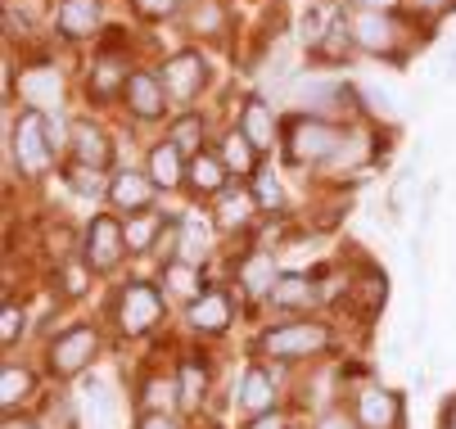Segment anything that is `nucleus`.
I'll return each instance as SVG.
<instances>
[{
	"mask_svg": "<svg viewBox=\"0 0 456 429\" xmlns=\"http://www.w3.org/2000/svg\"><path fill=\"white\" fill-rule=\"evenodd\" d=\"M330 326L321 321H285V326H272L263 330V339H257V352H267L276 361H298V357H316L330 348Z\"/></svg>",
	"mask_w": 456,
	"mask_h": 429,
	"instance_id": "f257e3e1",
	"label": "nucleus"
},
{
	"mask_svg": "<svg viewBox=\"0 0 456 429\" xmlns=\"http://www.w3.org/2000/svg\"><path fill=\"white\" fill-rule=\"evenodd\" d=\"M113 317H118V330L126 339H141V335H150L163 321V294L150 280L122 285V294L113 298Z\"/></svg>",
	"mask_w": 456,
	"mask_h": 429,
	"instance_id": "f03ea898",
	"label": "nucleus"
},
{
	"mask_svg": "<svg viewBox=\"0 0 456 429\" xmlns=\"http://www.w3.org/2000/svg\"><path fill=\"white\" fill-rule=\"evenodd\" d=\"M95 348H100V339H95V330L91 326H73V330H63L59 339H50V348H45V366H50V376L54 380H73V376H82L86 366H91V357H95Z\"/></svg>",
	"mask_w": 456,
	"mask_h": 429,
	"instance_id": "7ed1b4c3",
	"label": "nucleus"
},
{
	"mask_svg": "<svg viewBox=\"0 0 456 429\" xmlns=\"http://www.w3.org/2000/svg\"><path fill=\"white\" fill-rule=\"evenodd\" d=\"M294 163H321V158H335L344 150V132L330 127L321 117H298L289 122V141H285Z\"/></svg>",
	"mask_w": 456,
	"mask_h": 429,
	"instance_id": "20e7f679",
	"label": "nucleus"
},
{
	"mask_svg": "<svg viewBox=\"0 0 456 429\" xmlns=\"http://www.w3.org/2000/svg\"><path fill=\"white\" fill-rule=\"evenodd\" d=\"M14 158H19V172L23 176H41L50 167V122L41 117V109H28L19 117V127H14Z\"/></svg>",
	"mask_w": 456,
	"mask_h": 429,
	"instance_id": "39448f33",
	"label": "nucleus"
},
{
	"mask_svg": "<svg viewBox=\"0 0 456 429\" xmlns=\"http://www.w3.org/2000/svg\"><path fill=\"white\" fill-rule=\"evenodd\" d=\"M122 249H126V231L113 217H95L91 231H86V244H82V263H86V271L104 276V271L118 267Z\"/></svg>",
	"mask_w": 456,
	"mask_h": 429,
	"instance_id": "423d86ee",
	"label": "nucleus"
},
{
	"mask_svg": "<svg viewBox=\"0 0 456 429\" xmlns=\"http://www.w3.org/2000/svg\"><path fill=\"white\" fill-rule=\"evenodd\" d=\"M353 41L370 54H384V59H398V41H403V28L394 14H379V10H362L353 19Z\"/></svg>",
	"mask_w": 456,
	"mask_h": 429,
	"instance_id": "0eeeda50",
	"label": "nucleus"
},
{
	"mask_svg": "<svg viewBox=\"0 0 456 429\" xmlns=\"http://www.w3.org/2000/svg\"><path fill=\"white\" fill-rule=\"evenodd\" d=\"M163 86H167V95L172 100H194L204 91V82H208V64L194 50H181V54H172L167 64H163Z\"/></svg>",
	"mask_w": 456,
	"mask_h": 429,
	"instance_id": "6e6552de",
	"label": "nucleus"
},
{
	"mask_svg": "<svg viewBox=\"0 0 456 429\" xmlns=\"http://www.w3.org/2000/svg\"><path fill=\"white\" fill-rule=\"evenodd\" d=\"M109 204L118 208V213H126V217H141V213H150V204H154V181L150 176H141V172H118L113 181H109Z\"/></svg>",
	"mask_w": 456,
	"mask_h": 429,
	"instance_id": "1a4fd4ad",
	"label": "nucleus"
},
{
	"mask_svg": "<svg viewBox=\"0 0 456 429\" xmlns=\"http://www.w3.org/2000/svg\"><path fill=\"white\" fill-rule=\"evenodd\" d=\"M357 425L362 429H398L403 425V398L394 389H366L357 398Z\"/></svg>",
	"mask_w": 456,
	"mask_h": 429,
	"instance_id": "9d476101",
	"label": "nucleus"
},
{
	"mask_svg": "<svg viewBox=\"0 0 456 429\" xmlns=\"http://www.w3.org/2000/svg\"><path fill=\"white\" fill-rule=\"evenodd\" d=\"M122 95H126V109H132L136 117H163V109H167V86L154 73H132L126 86H122Z\"/></svg>",
	"mask_w": 456,
	"mask_h": 429,
	"instance_id": "9b49d317",
	"label": "nucleus"
},
{
	"mask_svg": "<svg viewBox=\"0 0 456 429\" xmlns=\"http://www.w3.org/2000/svg\"><path fill=\"white\" fill-rule=\"evenodd\" d=\"M231 294L226 289H208L204 298H194L190 303V326L200 330V335H222L231 326Z\"/></svg>",
	"mask_w": 456,
	"mask_h": 429,
	"instance_id": "f8f14e48",
	"label": "nucleus"
},
{
	"mask_svg": "<svg viewBox=\"0 0 456 429\" xmlns=\"http://www.w3.org/2000/svg\"><path fill=\"white\" fill-rule=\"evenodd\" d=\"M100 28V0H63L59 5V32L69 41H82Z\"/></svg>",
	"mask_w": 456,
	"mask_h": 429,
	"instance_id": "ddd939ff",
	"label": "nucleus"
},
{
	"mask_svg": "<svg viewBox=\"0 0 456 429\" xmlns=\"http://www.w3.org/2000/svg\"><path fill=\"white\" fill-rule=\"evenodd\" d=\"M240 407L248 416H263V411L276 407V384H272V376L263 371V366H248V371H244V380H240Z\"/></svg>",
	"mask_w": 456,
	"mask_h": 429,
	"instance_id": "4468645a",
	"label": "nucleus"
},
{
	"mask_svg": "<svg viewBox=\"0 0 456 429\" xmlns=\"http://www.w3.org/2000/svg\"><path fill=\"white\" fill-rule=\"evenodd\" d=\"M73 154H77V163H86V167H104L109 163V154H113V145H109V136L95 127V122H73Z\"/></svg>",
	"mask_w": 456,
	"mask_h": 429,
	"instance_id": "2eb2a0df",
	"label": "nucleus"
},
{
	"mask_svg": "<svg viewBox=\"0 0 456 429\" xmlns=\"http://www.w3.org/2000/svg\"><path fill=\"white\" fill-rule=\"evenodd\" d=\"M185 176H190V190L194 195H217L226 186V163H222V154H204L200 150V154L190 158Z\"/></svg>",
	"mask_w": 456,
	"mask_h": 429,
	"instance_id": "dca6fc26",
	"label": "nucleus"
},
{
	"mask_svg": "<svg viewBox=\"0 0 456 429\" xmlns=\"http://www.w3.org/2000/svg\"><path fill=\"white\" fill-rule=\"evenodd\" d=\"M240 132L257 145V150H272L276 141V117L263 100H244V113H240Z\"/></svg>",
	"mask_w": 456,
	"mask_h": 429,
	"instance_id": "f3484780",
	"label": "nucleus"
},
{
	"mask_svg": "<svg viewBox=\"0 0 456 429\" xmlns=\"http://www.w3.org/2000/svg\"><path fill=\"white\" fill-rule=\"evenodd\" d=\"M272 303H276V308H312V303L321 298V289L307 280V276H298V271H289V276H281L276 285H272V294H267Z\"/></svg>",
	"mask_w": 456,
	"mask_h": 429,
	"instance_id": "a211bd4d",
	"label": "nucleus"
},
{
	"mask_svg": "<svg viewBox=\"0 0 456 429\" xmlns=\"http://www.w3.org/2000/svg\"><path fill=\"white\" fill-rule=\"evenodd\" d=\"M181 176H185V163H181V150H176L172 141H163V145H154V150H150V181H154V186H163V190H172V186H181Z\"/></svg>",
	"mask_w": 456,
	"mask_h": 429,
	"instance_id": "6ab92c4d",
	"label": "nucleus"
},
{
	"mask_svg": "<svg viewBox=\"0 0 456 429\" xmlns=\"http://www.w3.org/2000/svg\"><path fill=\"white\" fill-rule=\"evenodd\" d=\"M204 389H208V366L200 361V352H190L181 361V376H176V393L185 407H200L204 402Z\"/></svg>",
	"mask_w": 456,
	"mask_h": 429,
	"instance_id": "aec40b11",
	"label": "nucleus"
},
{
	"mask_svg": "<svg viewBox=\"0 0 456 429\" xmlns=\"http://www.w3.org/2000/svg\"><path fill=\"white\" fill-rule=\"evenodd\" d=\"M163 285L172 289V294H181V298H204L208 289H204V276H200V267L194 263H181V258H172L167 267H163Z\"/></svg>",
	"mask_w": 456,
	"mask_h": 429,
	"instance_id": "412c9836",
	"label": "nucleus"
},
{
	"mask_svg": "<svg viewBox=\"0 0 456 429\" xmlns=\"http://www.w3.org/2000/svg\"><path fill=\"white\" fill-rule=\"evenodd\" d=\"M222 163H226V172H235V176H253V172H257V145H253L244 132H231L226 145H222Z\"/></svg>",
	"mask_w": 456,
	"mask_h": 429,
	"instance_id": "4be33fe9",
	"label": "nucleus"
},
{
	"mask_svg": "<svg viewBox=\"0 0 456 429\" xmlns=\"http://www.w3.org/2000/svg\"><path fill=\"white\" fill-rule=\"evenodd\" d=\"M276 280H281V276H276V267H272V254H248V258L240 263V285H244L248 294H272Z\"/></svg>",
	"mask_w": 456,
	"mask_h": 429,
	"instance_id": "5701e85b",
	"label": "nucleus"
},
{
	"mask_svg": "<svg viewBox=\"0 0 456 429\" xmlns=\"http://www.w3.org/2000/svg\"><path fill=\"white\" fill-rule=\"evenodd\" d=\"M176 249H181V263H194V267H200V263L208 258V226H204L200 217H185V222H181V244H176Z\"/></svg>",
	"mask_w": 456,
	"mask_h": 429,
	"instance_id": "b1692460",
	"label": "nucleus"
},
{
	"mask_svg": "<svg viewBox=\"0 0 456 429\" xmlns=\"http://www.w3.org/2000/svg\"><path fill=\"white\" fill-rule=\"evenodd\" d=\"M253 195H222V204H217V226L222 231H244L248 226V217H253Z\"/></svg>",
	"mask_w": 456,
	"mask_h": 429,
	"instance_id": "393cba45",
	"label": "nucleus"
},
{
	"mask_svg": "<svg viewBox=\"0 0 456 429\" xmlns=\"http://www.w3.org/2000/svg\"><path fill=\"white\" fill-rule=\"evenodd\" d=\"M253 204L263 208V213H281V208H285V190H281V181H276L267 167L253 172Z\"/></svg>",
	"mask_w": 456,
	"mask_h": 429,
	"instance_id": "a878e982",
	"label": "nucleus"
},
{
	"mask_svg": "<svg viewBox=\"0 0 456 429\" xmlns=\"http://www.w3.org/2000/svg\"><path fill=\"white\" fill-rule=\"evenodd\" d=\"M0 398H5V411H14L19 402H28L32 398V371H23V366H5L0 371Z\"/></svg>",
	"mask_w": 456,
	"mask_h": 429,
	"instance_id": "bb28decb",
	"label": "nucleus"
},
{
	"mask_svg": "<svg viewBox=\"0 0 456 429\" xmlns=\"http://www.w3.org/2000/svg\"><path fill=\"white\" fill-rule=\"evenodd\" d=\"M159 231H163V217H159V213H141V217H132V222H126V249H132V254H145Z\"/></svg>",
	"mask_w": 456,
	"mask_h": 429,
	"instance_id": "cd10ccee",
	"label": "nucleus"
},
{
	"mask_svg": "<svg viewBox=\"0 0 456 429\" xmlns=\"http://www.w3.org/2000/svg\"><path fill=\"white\" fill-rule=\"evenodd\" d=\"M190 28L194 32H208V36H222L226 32V10L217 0H200V5L190 10Z\"/></svg>",
	"mask_w": 456,
	"mask_h": 429,
	"instance_id": "c85d7f7f",
	"label": "nucleus"
},
{
	"mask_svg": "<svg viewBox=\"0 0 456 429\" xmlns=\"http://www.w3.org/2000/svg\"><path fill=\"white\" fill-rule=\"evenodd\" d=\"M200 141H204V117L200 113H185L176 127H172V145L176 150H200Z\"/></svg>",
	"mask_w": 456,
	"mask_h": 429,
	"instance_id": "c756f323",
	"label": "nucleus"
},
{
	"mask_svg": "<svg viewBox=\"0 0 456 429\" xmlns=\"http://www.w3.org/2000/svg\"><path fill=\"white\" fill-rule=\"evenodd\" d=\"M330 28H335V23H325V10H307V14H303V23H298V41H303L307 50H316Z\"/></svg>",
	"mask_w": 456,
	"mask_h": 429,
	"instance_id": "7c9ffc66",
	"label": "nucleus"
},
{
	"mask_svg": "<svg viewBox=\"0 0 456 429\" xmlns=\"http://www.w3.org/2000/svg\"><path fill=\"white\" fill-rule=\"evenodd\" d=\"M69 181H73V190H77V195H109V186H104L100 167H86V163H77V167L69 172Z\"/></svg>",
	"mask_w": 456,
	"mask_h": 429,
	"instance_id": "2f4dec72",
	"label": "nucleus"
},
{
	"mask_svg": "<svg viewBox=\"0 0 456 429\" xmlns=\"http://www.w3.org/2000/svg\"><path fill=\"white\" fill-rule=\"evenodd\" d=\"M37 429H73V402L69 398H50Z\"/></svg>",
	"mask_w": 456,
	"mask_h": 429,
	"instance_id": "473e14b6",
	"label": "nucleus"
},
{
	"mask_svg": "<svg viewBox=\"0 0 456 429\" xmlns=\"http://www.w3.org/2000/svg\"><path fill=\"white\" fill-rule=\"evenodd\" d=\"M348 50H353V28H344V23H335L325 32V41L316 45V54H325V59H344Z\"/></svg>",
	"mask_w": 456,
	"mask_h": 429,
	"instance_id": "72a5a7b5",
	"label": "nucleus"
},
{
	"mask_svg": "<svg viewBox=\"0 0 456 429\" xmlns=\"http://www.w3.org/2000/svg\"><path fill=\"white\" fill-rule=\"evenodd\" d=\"M113 86H126V73L113 64V59H104V64L95 69V82H91V95H113Z\"/></svg>",
	"mask_w": 456,
	"mask_h": 429,
	"instance_id": "f704fd0d",
	"label": "nucleus"
},
{
	"mask_svg": "<svg viewBox=\"0 0 456 429\" xmlns=\"http://www.w3.org/2000/svg\"><path fill=\"white\" fill-rule=\"evenodd\" d=\"M19 335H23V312L14 303H5V312H0V339H5V348H14Z\"/></svg>",
	"mask_w": 456,
	"mask_h": 429,
	"instance_id": "c9c22d12",
	"label": "nucleus"
},
{
	"mask_svg": "<svg viewBox=\"0 0 456 429\" xmlns=\"http://www.w3.org/2000/svg\"><path fill=\"white\" fill-rule=\"evenodd\" d=\"M132 5H136L145 19H167V14H176V0H132Z\"/></svg>",
	"mask_w": 456,
	"mask_h": 429,
	"instance_id": "e433bc0d",
	"label": "nucleus"
},
{
	"mask_svg": "<svg viewBox=\"0 0 456 429\" xmlns=\"http://www.w3.org/2000/svg\"><path fill=\"white\" fill-rule=\"evenodd\" d=\"M248 429H289V420H285L281 411H263V416L248 420Z\"/></svg>",
	"mask_w": 456,
	"mask_h": 429,
	"instance_id": "4c0bfd02",
	"label": "nucleus"
},
{
	"mask_svg": "<svg viewBox=\"0 0 456 429\" xmlns=\"http://www.w3.org/2000/svg\"><path fill=\"white\" fill-rule=\"evenodd\" d=\"M141 429H181V425H176L167 411H145V416H141Z\"/></svg>",
	"mask_w": 456,
	"mask_h": 429,
	"instance_id": "58836bf2",
	"label": "nucleus"
},
{
	"mask_svg": "<svg viewBox=\"0 0 456 429\" xmlns=\"http://www.w3.org/2000/svg\"><path fill=\"white\" fill-rule=\"evenodd\" d=\"M357 420L353 416H344V411H325L321 420H316V429H353Z\"/></svg>",
	"mask_w": 456,
	"mask_h": 429,
	"instance_id": "ea45409f",
	"label": "nucleus"
},
{
	"mask_svg": "<svg viewBox=\"0 0 456 429\" xmlns=\"http://www.w3.org/2000/svg\"><path fill=\"white\" fill-rule=\"evenodd\" d=\"M63 289H69V294L77 298V294L86 289V285H82V271H69V276H63Z\"/></svg>",
	"mask_w": 456,
	"mask_h": 429,
	"instance_id": "a19ab883",
	"label": "nucleus"
},
{
	"mask_svg": "<svg viewBox=\"0 0 456 429\" xmlns=\"http://www.w3.org/2000/svg\"><path fill=\"white\" fill-rule=\"evenodd\" d=\"M452 5V0H416V10H425V14H443Z\"/></svg>",
	"mask_w": 456,
	"mask_h": 429,
	"instance_id": "79ce46f5",
	"label": "nucleus"
},
{
	"mask_svg": "<svg viewBox=\"0 0 456 429\" xmlns=\"http://www.w3.org/2000/svg\"><path fill=\"white\" fill-rule=\"evenodd\" d=\"M357 5H362V10H379V14H388V10H394V0H357Z\"/></svg>",
	"mask_w": 456,
	"mask_h": 429,
	"instance_id": "37998d69",
	"label": "nucleus"
},
{
	"mask_svg": "<svg viewBox=\"0 0 456 429\" xmlns=\"http://www.w3.org/2000/svg\"><path fill=\"white\" fill-rule=\"evenodd\" d=\"M443 429H456V398L443 407Z\"/></svg>",
	"mask_w": 456,
	"mask_h": 429,
	"instance_id": "c03bdc74",
	"label": "nucleus"
},
{
	"mask_svg": "<svg viewBox=\"0 0 456 429\" xmlns=\"http://www.w3.org/2000/svg\"><path fill=\"white\" fill-rule=\"evenodd\" d=\"M5 429H37V425H28V420H14V416H5Z\"/></svg>",
	"mask_w": 456,
	"mask_h": 429,
	"instance_id": "a18cd8bd",
	"label": "nucleus"
},
{
	"mask_svg": "<svg viewBox=\"0 0 456 429\" xmlns=\"http://www.w3.org/2000/svg\"><path fill=\"white\" fill-rule=\"evenodd\" d=\"M447 77H452V82H456V50H452V54H447Z\"/></svg>",
	"mask_w": 456,
	"mask_h": 429,
	"instance_id": "49530a36",
	"label": "nucleus"
}]
</instances>
